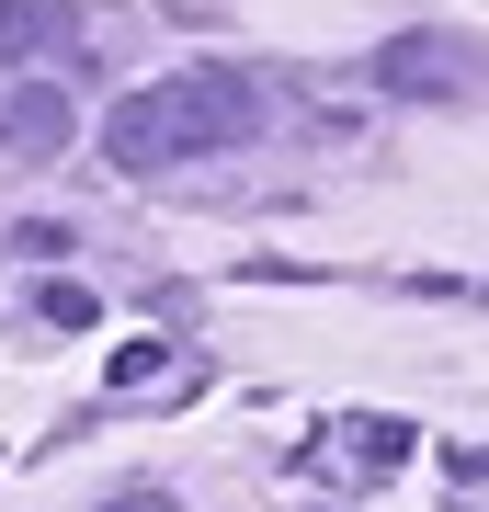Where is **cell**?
Instances as JSON below:
<instances>
[{
  "label": "cell",
  "mask_w": 489,
  "mask_h": 512,
  "mask_svg": "<svg viewBox=\"0 0 489 512\" xmlns=\"http://www.w3.org/2000/svg\"><path fill=\"white\" fill-rule=\"evenodd\" d=\"M251 126H262V103H251L239 69H182V80H160V92L114 103L103 160L114 171H171V160H205V148H239Z\"/></svg>",
  "instance_id": "1"
},
{
  "label": "cell",
  "mask_w": 489,
  "mask_h": 512,
  "mask_svg": "<svg viewBox=\"0 0 489 512\" xmlns=\"http://www.w3.org/2000/svg\"><path fill=\"white\" fill-rule=\"evenodd\" d=\"M376 80H387L399 103H467L478 57L455 46V35H399V46H376Z\"/></svg>",
  "instance_id": "2"
},
{
  "label": "cell",
  "mask_w": 489,
  "mask_h": 512,
  "mask_svg": "<svg viewBox=\"0 0 489 512\" xmlns=\"http://www.w3.org/2000/svg\"><path fill=\"white\" fill-rule=\"evenodd\" d=\"M69 80H35L23 69L12 80V103H0V148H12V160H57V148H69Z\"/></svg>",
  "instance_id": "3"
},
{
  "label": "cell",
  "mask_w": 489,
  "mask_h": 512,
  "mask_svg": "<svg viewBox=\"0 0 489 512\" xmlns=\"http://www.w3.org/2000/svg\"><path fill=\"white\" fill-rule=\"evenodd\" d=\"M57 46H69V0H0V57L12 69H35Z\"/></svg>",
  "instance_id": "4"
},
{
  "label": "cell",
  "mask_w": 489,
  "mask_h": 512,
  "mask_svg": "<svg viewBox=\"0 0 489 512\" xmlns=\"http://www.w3.org/2000/svg\"><path fill=\"white\" fill-rule=\"evenodd\" d=\"M35 308H46L57 330H91V285H46V296H35Z\"/></svg>",
  "instance_id": "5"
}]
</instances>
